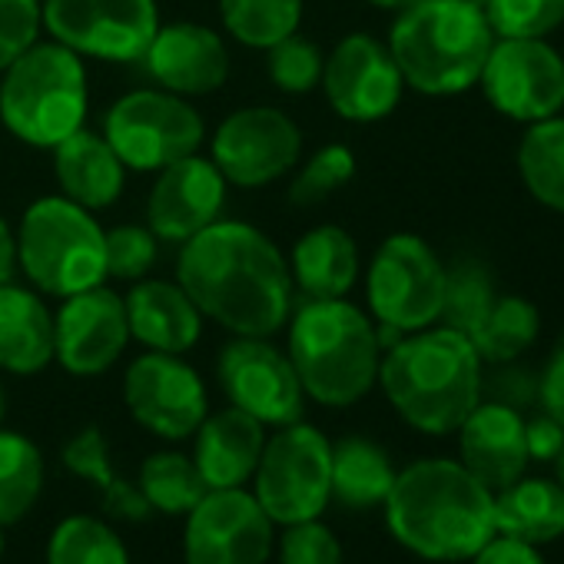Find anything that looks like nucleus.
I'll return each mask as SVG.
<instances>
[{
	"instance_id": "09e8293b",
	"label": "nucleus",
	"mask_w": 564,
	"mask_h": 564,
	"mask_svg": "<svg viewBox=\"0 0 564 564\" xmlns=\"http://www.w3.org/2000/svg\"><path fill=\"white\" fill-rule=\"evenodd\" d=\"M366 4H372V8H379V11H405L409 4H415V0H366Z\"/></svg>"
},
{
	"instance_id": "1a4fd4ad",
	"label": "nucleus",
	"mask_w": 564,
	"mask_h": 564,
	"mask_svg": "<svg viewBox=\"0 0 564 564\" xmlns=\"http://www.w3.org/2000/svg\"><path fill=\"white\" fill-rule=\"evenodd\" d=\"M366 303L376 326L409 336L442 319L445 262L415 232H392L366 269Z\"/></svg>"
},
{
	"instance_id": "7ed1b4c3",
	"label": "nucleus",
	"mask_w": 564,
	"mask_h": 564,
	"mask_svg": "<svg viewBox=\"0 0 564 564\" xmlns=\"http://www.w3.org/2000/svg\"><path fill=\"white\" fill-rule=\"evenodd\" d=\"M481 356L452 326H429L395 339L379 362V386L392 409L425 435H448L481 402Z\"/></svg>"
},
{
	"instance_id": "6ab92c4d",
	"label": "nucleus",
	"mask_w": 564,
	"mask_h": 564,
	"mask_svg": "<svg viewBox=\"0 0 564 564\" xmlns=\"http://www.w3.org/2000/svg\"><path fill=\"white\" fill-rule=\"evenodd\" d=\"M229 183L213 160L189 153L156 173L147 196V226L156 239L186 242L223 216Z\"/></svg>"
},
{
	"instance_id": "7c9ffc66",
	"label": "nucleus",
	"mask_w": 564,
	"mask_h": 564,
	"mask_svg": "<svg viewBox=\"0 0 564 564\" xmlns=\"http://www.w3.org/2000/svg\"><path fill=\"white\" fill-rule=\"evenodd\" d=\"M541 333V316L524 296H495L491 310L468 333L481 362L505 366L521 359Z\"/></svg>"
},
{
	"instance_id": "b1692460",
	"label": "nucleus",
	"mask_w": 564,
	"mask_h": 564,
	"mask_svg": "<svg viewBox=\"0 0 564 564\" xmlns=\"http://www.w3.org/2000/svg\"><path fill=\"white\" fill-rule=\"evenodd\" d=\"M54 176L61 196L74 199L90 213L110 209L127 186V166L120 163L107 137L87 127L54 147Z\"/></svg>"
},
{
	"instance_id": "0eeeda50",
	"label": "nucleus",
	"mask_w": 564,
	"mask_h": 564,
	"mask_svg": "<svg viewBox=\"0 0 564 564\" xmlns=\"http://www.w3.org/2000/svg\"><path fill=\"white\" fill-rule=\"evenodd\" d=\"M18 269L41 296H74L107 279V229L67 196H41L14 232Z\"/></svg>"
},
{
	"instance_id": "c85d7f7f",
	"label": "nucleus",
	"mask_w": 564,
	"mask_h": 564,
	"mask_svg": "<svg viewBox=\"0 0 564 564\" xmlns=\"http://www.w3.org/2000/svg\"><path fill=\"white\" fill-rule=\"evenodd\" d=\"M395 481L389 455L369 438H343L333 445V498L349 508L386 505Z\"/></svg>"
},
{
	"instance_id": "9d476101",
	"label": "nucleus",
	"mask_w": 564,
	"mask_h": 564,
	"mask_svg": "<svg viewBox=\"0 0 564 564\" xmlns=\"http://www.w3.org/2000/svg\"><path fill=\"white\" fill-rule=\"evenodd\" d=\"M104 137L127 170L160 173L203 147L206 123L186 97L160 87H140L107 110Z\"/></svg>"
},
{
	"instance_id": "79ce46f5",
	"label": "nucleus",
	"mask_w": 564,
	"mask_h": 564,
	"mask_svg": "<svg viewBox=\"0 0 564 564\" xmlns=\"http://www.w3.org/2000/svg\"><path fill=\"white\" fill-rule=\"evenodd\" d=\"M41 4L37 0H0V74H4L28 47L41 37Z\"/></svg>"
},
{
	"instance_id": "2eb2a0df",
	"label": "nucleus",
	"mask_w": 564,
	"mask_h": 564,
	"mask_svg": "<svg viewBox=\"0 0 564 564\" xmlns=\"http://www.w3.org/2000/svg\"><path fill=\"white\" fill-rule=\"evenodd\" d=\"M123 402L147 432L166 442L189 438L209 415V395L199 372L170 352H143L123 376Z\"/></svg>"
},
{
	"instance_id": "aec40b11",
	"label": "nucleus",
	"mask_w": 564,
	"mask_h": 564,
	"mask_svg": "<svg viewBox=\"0 0 564 564\" xmlns=\"http://www.w3.org/2000/svg\"><path fill=\"white\" fill-rule=\"evenodd\" d=\"M137 64H143L147 77L160 90H170L186 100L216 94L229 77L226 41L213 28L193 21L160 24Z\"/></svg>"
},
{
	"instance_id": "a19ab883",
	"label": "nucleus",
	"mask_w": 564,
	"mask_h": 564,
	"mask_svg": "<svg viewBox=\"0 0 564 564\" xmlns=\"http://www.w3.org/2000/svg\"><path fill=\"white\" fill-rule=\"evenodd\" d=\"M279 564H343V544L319 518L296 521L282 531Z\"/></svg>"
},
{
	"instance_id": "f257e3e1",
	"label": "nucleus",
	"mask_w": 564,
	"mask_h": 564,
	"mask_svg": "<svg viewBox=\"0 0 564 564\" xmlns=\"http://www.w3.org/2000/svg\"><path fill=\"white\" fill-rule=\"evenodd\" d=\"M176 282L203 319L232 336H275L290 323L296 286L282 249L256 226L216 219L180 242Z\"/></svg>"
},
{
	"instance_id": "2f4dec72",
	"label": "nucleus",
	"mask_w": 564,
	"mask_h": 564,
	"mask_svg": "<svg viewBox=\"0 0 564 564\" xmlns=\"http://www.w3.org/2000/svg\"><path fill=\"white\" fill-rule=\"evenodd\" d=\"M44 491V455L21 435L0 429V528L18 524Z\"/></svg>"
},
{
	"instance_id": "9b49d317",
	"label": "nucleus",
	"mask_w": 564,
	"mask_h": 564,
	"mask_svg": "<svg viewBox=\"0 0 564 564\" xmlns=\"http://www.w3.org/2000/svg\"><path fill=\"white\" fill-rule=\"evenodd\" d=\"M51 37L80 57L137 64L160 28L156 0H44Z\"/></svg>"
},
{
	"instance_id": "f3484780",
	"label": "nucleus",
	"mask_w": 564,
	"mask_h": 564,
	"mask_svg": "<svg viewBox=\"0 0 564 564\" xmlns=\"http://www.w3.org/2000/svg\"><path fill=\"white\" fill-rule=\"evenodd\" d=\"M319 87L336 117L349 123H379L399 107L405 80L382 41L349 34L326 57Z\"/></svg>"
},
{
	"instance_id": "3c124183",
	"label": "nucleus",
	"mask_w": 564,
	"mask_h": 564,
	"mask_svg": "<svg viewBox=\"0 0 564 564\" xmlns=\"http://www.w3.org/2000/svg\"><path fill=\"white\" fill-rule=\"evenodd\" d=\"M4 409H8V402H4V386H0V422H4Z\"/></svg>"
},
{
	"instance_id": "a211bd4d",
	"label": "nucleus",
	"mask_w": 564,
	"mask_h": 564,
	"mask_svg": "<svg viewBox=\"0 0 564 564\" xmlns=\"http://www.w3.org/2000/svg\"><path fill=\"white\" fill-rule=\"evenodd\" d=\"M130 323L123 296L100 286L64 296L54 313V359L80 379L104 376L127 349Z\"/></svg>"
},
{
	"instance_id": "f03ea898",
	"label": "nucleus",
	"mask_w": 564,
	"mask_h": 564,
	"mask_svg": "<svg viewBox=\"0 0 564 564\" xmlns=\"http://www.w3.org/2000/svg\"><path fill=\"white\" fill-rule=\"evenodd\" d=\"M386 518L419 557L465 561L495 538V495L462 462L422 458L395 471Z\"/></svg>"
},
{
	"instance_id": "4468645a",
	"label": "nucleus",
	"mask_w": 564,
	"mask_h": 564,
	"mask_svg": "<svg viewBox=\"0 0 564 564\" xmlns=\"http://www.w3.org/2000/svg\"><path fill=\"white\" fill-rule=\"evenodd\" d=\"M478 87L508 120L557 117L564 110V57L547 41H495Z\"/></svg>"
},
{
	"instance_id": "39448f33",
	"label": "nucleus",
	"mask_w": 564,
	"mask_h": 564,
	"mask_svg": "<svg viewBox=\"0 0 564 564\" xmlns=\"http://www.w3.org/2000/svg\"><path fill=\"white\" fill-rule=\"evenodd\" d=\"M495 34L471 0H415L389 31V54L415 94L455 97L478 87Z\"/></svg>"
},
{
	"instance_id": "37998d69",
	"label": "nucleus",
	"mask_w": 564,
	"mask_h": 564,
	"mask_svg": "<svg viewBox=\"0 0 564 564\" xmlns=\"http://www.w3.org/2000/svg\"><path fill=\"white\" fill-rule=\"evenodd\" d=\"M538 399H541L544 412L564 425V336L557 339V346L538 379Z\"/></svg>"
},
{
	"instance_id": "8fccbe9b",
	"label": "nucleus",
	"mask_w": 564,
	"mask_h": 564,
	"mask_svg": "<svg viewBox=\"0 0 564 564\" xmlns=\"http://www.w3.org/2000/svg\"><path fill=\"white\" fill-rule=\"evenodd\" d=\"M554 462H557V485L564 488V448L557 452V458H554Z\"/></svg>"
},
{
	"instance_id": "e433bc0d",
	"label": "nucleus",
	"mask_w": 564,
	"mask_h": 564,
	"mask_svg": "<svg viewBox=\"0 0 564 564\" xmlns=\"http://www.w3.org/2000/svg\"><path fill=\"white\" fill-rule=\"evenodd\" d=\"M495 41H547L564 24V0H485Z\"/></svg>"
},
{
	"instance_id": "ea45409f",
	"label": "nucleus",
	"mask_w": 564,
	"mask_h": 564,
	"mask_svg": "<svg viewBox=\"0 0 564 564\" xmlns=\"http://www.w3.org/2000/svg\"><path fill=\"white\" fill-rule=\"evenodd\" d=\"M160 256V239L150 226L137 223H120L107 229V275L113 279H147L150 269L156 265Z\"/></svg>"
},
{
	"instance_id": "5701e85b",
	"label": "nucleus",
	"mask_w": 564,
	"mask_h": 564,
	"mask_svg": "<svg viewBox=\"0 0 564 564\" xmlns=\"http://www.w3.org/2000/svg\"><path fill=\"white\" fill-rule=\"evenodd\" d=\"M196 435L193 462L209 488H242L262 455L265 445V425L239 409L209 412Z\"/></svg>"
},
{
	"instance_id": "6e6552de",
	"label": "nucleus",
	"mask_w": 564,
	"mask_h": 564,
	"mask_svg": "<svg viewBox=\"0 0 564 564\" xmlns=\"http://www.w3.org/2000/svg\"><path fill=\"white\" fill-rule=\"evenodd\" d=\"M256 501L272 524L319 518L333 498V445L310 422L279 425L252 471Z\"/></svg>"
},
{
	"instance_id": "72a5a7b5",
	"label": "nucleus",
	"mask_w": 564,
	"mask_h": 564,
	"mask_svg": "<svg viewBox=\"0 0 564 564\" xmlns=\"http://www.w3.org/2000/svg\"><path fill=\"white\" fill-rule=\"evenodd\" d=\"M219 18L232 41L269 51L303 24V0H219Z\"/></svg>"
},
{
	"instance_id": "bb28decb",
	"label": "nucleus",
	"mask_w": 564,
	"mask_h": 564,
	"mask_svg": "<svg viewBox=\"0 0 564 564\" xmlns=\"http://www.w3.org/2000/svg\"><path fill=\"white\" fill-rule=\"evenodd\" d=\"M495 531L544 544L564 534V488L547 478H518L495 498Z\"/></svg>"
},
{
	"instance_id": "ddd939ff",
	"label": "nucleus",
	"mask_w": 564,
	"mask_h": 564,
	"mask_svg": "<svg viewBox=\"0 0 564 564\" xmlns=\"http://www.w3.org/2000/svg\"><path fill=\"white\" fill-rule=\"evenodd\" d=\"M216 379L232 409L252 415L265 429L303 419L306 392L290 352L262 336H236L216 359Z\"/></svg>"
},
{
	"instance_id": "a18cd8bd",
	"label": "nucleus",
	"mask_w": 564,
	"mask_h": 564,
	"mask_svg": "<svg viewBox=\"0 0 564 564\" xmlns=\"http://www.w3.org/2000/svg\"><path fill=\"white\" fill-rule=\"evenodd\" d=\"M475 564H544V557L534 551V544L501 534L475 554Z\"/></svg>"
},
{
	"instance_id": "dca6fc26",
	"label": "nucleus",
	"mask_w": 564,
	"mask_h": 564,
	"mask_svg": "<svg viewBox=\"0 0 564 564\" xmlns=\"http://www.w3.org/2000/svg\"><path fill=\"white\" fill-rule=\"evenodd\" d=\"M186 518V564H265L272 554V521L246 488H209Z\"/></svg>"
},
{
	"instance_id": "a878e982",
	"label": "nucleus",
	"mask_w": 564,
	"mask_h": 564,
	"mask_svg": "<svg viewBox=\"0 0 564 564\" xmlns=\"http://www.w3.org/2000/svg\"><path fill=\"white\" fill-rule=\"evenodd\" d=\"M286 262L293 286L306 300H346L362 272L356 239L333 223L303 232Z\"/></svg>"
},
{
	"instance_id": "c756f323",
	"label": "nucleus",
	"mask_w": 564,
	"mask_h": 564,
	"mask_svg": "<svg viewBox=\"0 0 564 564\" xmlns=\"http://www.w3.org/2000/svg\"><path fill=\"white\" fill-rule=\"evenodd\" d=\"M518 173L524 189L554 213H564V117L528 123L518 147Z\"/></svg>"
},
{
	"instance_id": "393cba45",
	"label": "nucleus",
	"mask_w": 564,
	"mask_h": 564,
	"mask_svg": "<svg viewBox=\"0 0 564 564\" xmlns=\"http://www.w3.org/2000/svg\"><path fill=\"white\" fill-rule=\"evenodd\" d=\"M54 362V313L31 286H0V369L37 376Z\"/></svg>"
},
{
	"instance_id": "4c0bfd02",
	"label": "nucleus",
	"mask_w": 564,
	"mask_h": 564,
	"mask_svg": "<svg viewBox=\"0 0 564 564\" xmlns=\"http://www.w3.org/2000/svg\"><path fill=\"white\" fill-rule=\"evenodd\" d=\"M352 176H356V153L343 143H329L303 163V170L290 183L286 199L290 206H300V209L319 206L323 199L336 196Z\"/></svg>"
},
{
	"instance_id": "412c9836",
	"label": "nucleus",
	"mask_w": 564,
	"mask_h": 564,
	"mask_svg": "<svg viewBox=\"0 0 564 564\" xmlns=\"http://www.w3.org/2000/svg\"><path fill=\"white\" fill-rule=\"evenodd\" d=\"M458 452H462V465L488 491H501L514 485L528 465L524 419L511 405L491 399L478 402L468 412V419L458 425Z\"/></svg>"
},
{
	"instance_id": "de8ad7c7",
	"label": "nucleus",
	"mask_w": 564,
	"mask_h": 564,
	"mask_svg": "<svg viewBox=\"0 0 564 564\" xmlns=\"http://www.w3.org/2000/svg\"><path fill=\"white\" fill-rule=\"evenodd\" d=\"M14 272H18V239H14L11 223L0 216V286L11 282Z\"/></svg>"
},
{
	"instance_id": "423d86ee",
	"label": "nucleus",
	"mask_w": 564,
	"mask_h": 564,
	"mask_svg": "<svg viewBox=\"0 0 564 564\" xmlns=\"http://www.w3.org/2000/svg\"><path fill=\"white\" fill-rule=\"evenodd\" d=\"M84 57L51 41L28 47L0 74V120L28 147L54 150L87 123Z\"/></svg>"
},
{
	"instance_id": "49530a36",
	"label": "nucleus",
	"mask_w": 564,
	"mask_h": 564,
	"mask_svg": "<svg viewBox=\"0 0 564 564\" xmlns=\"http://www.w3.org/2000/svg\"><path fill=\"white\" fill-rule=\"evenodd\" d=\"M491 389H495L491 402H501V405H511V409H518V405H524L528 399L538 395V382L531 379V372H521L511 362H505V369L495 376Z\"/></svg>"
},
{
	"instance_id": "58836bf2",
	"label": "nucleus",
	"mask_w": 564,
	"mask_h": 564,
	"mask_svg": "<svg viewBox=\"0 0 564 564\" xmlns=\"http://www.w3.org/2000/svg\"><path fill=\"white\" fill-rule=\"evenodd\" d=\"M323 51L306 41L300 31L282 37L279 44H272L265 51V70H269V80L275 84V90L282 94H293V97H303V94H313L323 80Z\"/></svg>"
},
{
	"instance_id": "c03bdc74",
	"label": "nucleus",
	"mask_w": 564,
	"mask_h": 564,
	"mask_svg": "<svg viewBox=\"0 0 564 564\" xmlns=\"http://www.w3.org/2000/svg\"><path fill=\"white\" fill-rule=\"evenodd\" d=\"M524 445H528V458L551 462L564 448V425L544 412L541 419L524 422Z\"/></svg>"
},
{
	"instance_id": "f8f14e48",
	"label": "nucleus",
	"mask_w": 564,
	"mask_h": 564,
	"mask_svg": "<svg viewBox=\"0 0 564 564\" xmlns=\"http://www.w3.org/2000/svg\"><path fill=\"white\" fill-rule=\"evenodd\" d=\"M209 153L229 186L259 189L296 170L303 156V130L275 107H242L216 127Z\"/></svg>"
},
{
	"instance_id": "864d4df0",
	"label": "nucleus",
	"mask_w": 564,
	"mask_h": 564,
	"mask_svg": "<svg viewBox=\"0 0 564 564\" xmlns=\"http://www.w3.org/2000/svg\"><path fill=\"white\" fill-rule=\"evenodd\" d=\"M471 4H478V8H485V0H471Z\"/></svg>"
},
{
	"instance_id": "4be33fe9",
	"label": "nucleus",
	"mask_w": 564,
	"mask_h": 564,
	"mask_svg": "<svg viewBox=\"0 0 564 564\" xmlns=\"http://www.w3.org/2000/svg\"><path fill=\"white\" fill-rule=\"evenodd\" d=\"M123 310L130 323V339L147 352H189L203 336V313L186 296L180 282L166 279H137L123 293Z\"/></svg>"
},
{
	"instance_id": "603ef678",
	"label": "nucleus",
	"mask_w": 564,
	"mask_h": 564,
	"mask_svg": "<svg viewBox=\"0 0 564 564\" xmlns=\"http://www.w3.org/2000/svg\"><path fill=\"white\" fill-rule=\"evenodd\" d=\"M0 557H4V528H0Z\"/></svg>"
},
{
	"instance_id": "20e7f679",
	"label": "nucleus",
	"mask_w": 564,
	"mask_h": 564,
	"mask_svg": "<svg viewBox=\"0 0 564 564\" xmlns=\"http://www.w3.org/2000/svg\"><path fill=\"white\" fill-rule=\"evenodd\" d=\"M290 359L306 399L346 409L379 382L382 343L376 323L349 300H303L290 316Z\"/></svg>"
},
{
	"instance_id": "f704fd0d",
	"label": "nucleus",
	"mask_w": 564,
	"mask_h": 564,
	"mask_svg": "<svg viewBox=\"0 0 564 564\" xmlns=\"http://www.w3.org/2000/svg\"><path fill=\"white\" fill-rule=\"evenodd\" d=\"M47 564H130V554L107 521L70 514L47 541Z\"/></svg>"
},
{
	"instance_id": "cd10ccee",
	"label": "nucleus",
	"mask_w": 564,
	"mask_h": 564,
	"mask_svg": "<svg viewBox=\"0 0 564 564\" xmlns=\"http://www.w3.org/2000/svg\"><path fill=\"white\" fill-rule=\"evenodd\" d=\"M64 465L70 475L87 478L90 485H97L100 501L110 514L127 518V521H147L150 518V505L140 495V488H133L127 478L117 475L110 452H107V438L97 425L77 432L67 448H64Z\"/></svg>"
},
{
	"instance_id": "c9c22d12",
	"label": "nucleus",
	"mask_w": 564,
	"mask_h": 564,
	"mask_svg": "<svg viewBox=\"0 0 564 564\" xmlns=\"http://www.w3.org/2000/svg\"><path fill=\"white\" fill-rule=\"evenodd\" d=\"M495 296L498 293L488 265L475 256H462L452 265H445V303L438 323L468 336L491 310Z\"/></svg>"
},
{
	"instance_id": "473e14b6",
	"label": "nucleus",
	"mask_w": 564,
	"mask_h": 564,
	"mask_svg": "<svg viewBox=\"0 0 564 564\" xmlns=\"http://www.w3.org/2000/svg\"><path fill=\"white\" fill-rule=\"evenodd\" d=\"M137 488L147 498L150 511L163 514H189L209 491L193 455L183 452H153L140 468Z\"/></svg>"
}]
</instances>
